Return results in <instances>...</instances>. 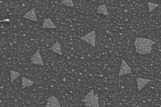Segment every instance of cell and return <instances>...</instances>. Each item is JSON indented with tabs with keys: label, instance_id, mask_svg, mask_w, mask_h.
Here are the masks:
<instances>
[{
	"label": "cell",
	"instance_id": "6da1fadb",
	"mask_svg": "<svg viewBox=\"0 0 161 107\" xmlns=\"http://www.w3.org/2000/svg\"><path fill=\"white\" fill-rule=\"evenodd\" d=\"M155 42L152 40L146 38L136 37L134 42L135 52L140 55H146L150 53L152 46Z\"/></svg>",
	"mask_w": 161,
	"mask_h": 107
},
{
	"label": "cell",
	"instance_id": "7a4b0ae2",
	"mask_svg": "<svg viewBox=\"0 0 161 107\" xmlns=\"http://www.w3.org/2000/svg\"><path fill=\"white\" fill-rule=\"evenodd\" d=\"M81 101L88 107L99 106L98 94H95L93 90L88 93Z\"/></svg>",
	"mask_w": 161,
	"mask_h": 107
},
{
	"label": "cell",
	"instance_id": "3957f363",
	"mask_svg": "<svg viewBox=\"0 0 161 107\" xmlns=\"http://www.w3.org/2000/svg\"><path fill=\"white\" fill-rule=\"evenodd\" d=\"M80 39L93 47L95 46L96 42V32L93 30L84 36L80 37Z\"/></svg>",
	"mask_w": 161,
	"mask_h": 107
},
{
	"label": "cell",
	"instance_id": "277c9868",
	"mask_svg": "<svg viewBox=\"0 0 161 107\" xmlns=\"http://www.w3.org/2000/svg\"><path fill=\"white\" fill-rule=\"evenodd\" d=\"M39 51V49L37 50L30 59V60L32 64L43 66L44 63Z\"/></svg>",
	"mask_w": 161,
	"mask_h": 107
},
{
	"label": "cell",
	"instance_id": "5b68a950",
	"mask_svg": "<svg viewBox=\"0 0 161 107\" xmlns=\"http://www.w3.org/2000/svg\"><path fill=\"white\" fill-rule=\"evenodd\" d=\"M132 73L131 69L124 60H122L120 66L118 76H121Z\"/></svg>",
	"mask_w": 161,
	"mask_h": 107
},
{
	"label": "cell",
	"instance_id": "8992f818",
	"mask_svg": "<svg viewBox=\"0 0 161 107\" xmlns=\"http://www.w3.org/2000/svg\"><path fill=\"white\" fill-rule=\"evenodd\" d=\"M45 106L47 107H60L58 99L54 96H52L48 98Z\"/></svg>",
	"mask_w": 161,
	"mask_h": 107
},
{
	"label": "cell",
	"instance_id": "52a82bcc",
	"mask_svg": "<svg viewBox=\"0 0 161 107\" xmlns=\"http://www.w3.org/2000/svg\"><path fill=\"white\" fill-rule=\"evenodd\" d=\"M136 81L138 91H140L149 83L151 80L147 79L138 77L136 79Z\"/></svg>",
	"mask_w": 161,
	"mask_h": 107
},
{
	"label": "cell",
	"instance_id": "ba28073f",
	"mask_svg": "<svg viewBox=\"0 0 161 107\" xmlns=\"http://www.w3.org/2000/svg\"><path fill=\"white\" fill-rule=\"evenodd\" d=\"M43 29H54L57 28L56 25L49 18H45L42 23Z\"/></svg>",
	"mask_w": 161,
	"mask_h": 107
},
{
	"label": "cell",
	"instance_id": "9c48e42d",
	"mask_svg": "<svg viewBox=\"0 0 161 107\" xmlns=\"http://www.w3.org/2000/svg\"><path fill=\"white\" fill-rule=\"evenodd\" d=\"M23 17L28 19L34 21L37 20V17L35 10L33 8L27 12Z\"/></svg>",
	"mask_w": 161,
	"mask_h": 107
},
{
	"label": "cell",
	"instance_id": "30bf717a",
	"mask_svg": "<svg viewBox=\"0 0 161 107\" xmlns=\"http://www.w3.org/2000/svg\"><path fill=\"white\" fill-rule=\"evenodd\" d=\"M49 49L56 54L61 55L62 54L61 45L58 41L54 43Z\"/></svg>",
	"mask_w": 161,
	"mask_h": 107
},
{
	"label": "cell",
	"instance_id": "8fae6325",
	"mask_svg": "<svg viewBox=\"0 0 161 107\" xmlns=\"http://www.w3.org/2000/svg\"><path fill=\"white\" fill-rule=\"evenodd\" d=\"M34 82L30 80L23 77L21 78V86L22 89L32 86Z\"/></svg>",
	"mask_w": 161,
	"mask_h": 107
},
{
	"label": "cell",
	"instance_id": "7c38bea8",
	"mask_svg": "<svg viewBox=\"0 0 161 107\" xmlns=\"http://www.w3.org/2000/svg\"><path fill=\"white\" fill-rule=\"evenodd\" d=\"M97 13L102 14L104 15L108 16L109 13L106 5L104 4L100 6L97 9Z\"/></svg>",
	"mask_w": 161,
	"mask_h": 107
},
{
	"label": "cell",
	"instance_id": "4fadbf2b",
	"mask_svg": "<svg viewBox=\"0 0 161 107\" xmlns=\"http://www.w3.org/2000/svg\"><path fill=\"white\" fill-rule=\"evenodd\" d=\"M20 74L18 72L11 70L10 71V76L11 81L12 82L16 79L20 75Z\"/></svg>",
	"mask_w": 161,
	"mask_h": 107
},
{
	"label": "cell",
	"instance_id": "5bb4252c",
	"mask_svg": "<svg viewBox=\"0 0 161 107\" xmlns=\"http://www.w3.org/2000/svg\"><path fill=\"white\" fill-rule=\"evenodd\" d=\"M61 3L66 6L73 8L74 4L73 1L71 0H63L61 1Z\"/></svg>",
	"mask_w": 161,
	"mask_h": 107
},
{
	"label": "cell",
	"instance_id": "9a60e30c",
	"mask_svg": "<svg viewBox=\"0 0 161 107\" xmlns=\"http://www.w3.org/2000/svg\"><path fill=\"white\" fill-rule=\"evenodd\" d=\"M147 4L148 7V10L150 13L154 10L158 6L157 4L150 2H148L147 3Z\"/></svg>",
	"mask_w": 161,
	"mask_h": 107
}]
</instances>
